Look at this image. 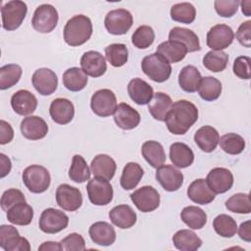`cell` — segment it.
Masks as SVG:
<instances>
[{
  "label": "cell",
  "instance_id": "1",
  "mask_svg": "<svg viewBox=\"0 0 251 251\" xmlns=\"http://www.w3.org/2000/svg\"><path fill=\"white\" fill-rule=\"evenodd\" d=\"M198 109L187 100H177L171 106L165 123L170 132L182 135L197 122Z\"/></svg>",
  "mask_w": 251,
  "mask_h": 251
},
{
  "label": "cell",
  "instance_id": "2",
  "mask_svg": "<svg viewBox=\"0 0 251 251\" xmlns=\"http://www.w3.org/2000/svg\"><path fill=\"white\" fill-rule=\"evenodd\" d=\"M91 20L84 15H76L71 18L64 27V40L70 46L84 44L92 34Z\"/></svg>",
  "mask_w": 251,
  "mask_h": 251
},
{
  "label": "cell",
  "instance_id": "3",
  "mask_svg": "<svg viewBox=\"0 0 251 251\" xmlns=\"http://www.w3.org/2000/svg\"><path fill=\"white\" fill-rule=\"evenodd\" d=\"M141 69L150 79L156 82L168 80L172 74L171 64L157 52L143 58Z\"/></svg>",
  "mask_w": 251,
  "mask_h": 251
},
{
  "label": "cell",
  "instance_id": "4",
  "mask_svg": "<svg viewBox=\"0 0 251 251\" xmlns=\"http://www.w3.org/2000/svg\"><path fill=\"white\" fill-rule=\"evenodd\" d=\"M23 182L32 193L45 192L51 182V176L46 168L40 165H31L23 172Z\"/></svg>",
  "mask_w": 251,
  "mask_h": 251
},
{
  "label": "cell",
  "instance_id": "5",
  "mask_svg": "<svg viewBox=\"0 0 251 251\" xmlns=\"http://www.w3.org/2000/svg\"><path fill=\"white\" fill-rule=\"evenodd\" d=\"M27 12L26 4L20 0H12L1 8L2 26L6 30H15L21 26Z\"/></svg>",
  "mask_w": 251,
  "mask_h": 251
},
{
  "label": "cell",
  "instance_id": "6",
  "mask_svg": "<svg viewBox=\"0 0 251 251\" xmlns=\"http://www.w3.org/2000/svg\"><path fill=\"white\" fill-rule=\"evenodd\" d=\"M58 20L59 15L56 8L50 4H42L35 9L31 25L36 31L49 33L56 27Z\"/></svg>",
  "mask_w": 251,
  "mask_h": 251
},
{
  "label": "cell",
  "instance_id": "7",
  "mask_svg": "<svg viewBox=\"0 0 251 251\" xmlns=\"http://www.w3.org/2000/svg\"><path fill=\"white\" fill-rule=\"evenodd\" d=\"M133 24V19L129 11L126 9L112 10L107 13L104 25L109 33L114 35L126 34Z\"/></svg>",
  "mask_w": 251,
  "mask_h": 251
},
{
  "label": "cell",
  "instance_id": "8",
  "mask_svg": "<svg viewBox=\"0 0 251 251\" xmlns=\"http://www.w3.org/2000/svg\"><path fill=\"white\" fill-rule=\"evenodd\" d=\"M86 190L89 201L96 206L107 205L113 199V187L107 179L94 176L88 181Z\"/></svg>",
  "mask_w": 251,
  "mask_h": 251
},
{
  "label": "cell",
  "instance_id": "9",
  "mask_svg": "<svg viewBox=\"0 0 251 251\" xmlns=\"http://www.w3.org/2000/svg\"><path fill=\"white\" fill-rule=\"evenodd\" d=\"M38 225L41 231L54 234L68 226L69 217L60 210L47 208L41 213Z\"/></svg>",
  "mask_w": 251,
  "mask_h": 251
},
{
  "label": "cell",
  "instance_id": "10",
  "mask_svg": "<svg viewBox=\"0 0 251 251\" xmlns=\"http://www.w3.org/2000/svg\"><path fill=\"white\" fill-rule=\"evenodd\" d=\"M92 112L99 117H109L113 115L117 108V98L115 93L110 89H99L90 100Z\"/></svg>",
  "mask_w": 251,
  "mask_h": 251
},
{
  "label": "cell",
  "instance_id": "11",
  "mask_svg": "<svg viewBox=\"0 0 251 251\" xmlns=\"http://www.w3.org/2000/svg\"><path fill=\"white\" fill-rule=\"evenodd\" d=\"M130 199L135 207L143 213L152 212L160 205V194L150 185H144L133 191L130 194Z\"/></svg>",
  "mask_w": 251,
  "mask_h": 251
},
{
  "label": "cell",
  "instance_id": "12",
  "mask_svg": "<svg viewBox=\"0 0 251 251\" xmlns=\"http://www.w3.org/2000/svg\"><path fill=\"white\" fill-rule=\"evenodd\" d=\"M0 247L5 251H29L30 245L26 238L20 236L18 229L13 226H0Z\"/></svg>",
  "mask_w": 251,
  "mask_h": 251
},
{
  "label": "cell",
  "instance_id": "13",
  "mask_svg": "<svg viewBox=\"0 0 251 251\" xmlns=\"http://www.w3.org/2000/svg\"><path fill=\"white\" fill-rule=\"evenodd\" d=\"M56 201L63 210L74 212L82 205V194L78 188L63 183L57 187Z\"/></svg>",
  "mask_w": 251,
  "mask_h": 251
},
{
  "label": "cell",
  "instance_id": "14",
  "mask_svg": "<svg viewBox=\"0 0 251 251\" xmlns=\"http://www.w3.org/2000/svg\"><path fill=\"white\" fill-rule=\"evenodd\" d=\"M234 39V32L230 26L219 24L210 28L207 33V45L215 51H222L227 48Z\"/></svg>",
  "mask_w": 251,
  "mask_h": 251
},
{
  "label": "cell",
  "instance_id": "15",
  "mask_svg": "<svg viewBox=\"0 0 251 251\" xmlns=\"http://www.w3.org/2000/svg\"><path fill=\"white\" fill-rule=\"evenodd\" d=\"M156 179L166 191H176L183 183V175L172 165H162L157 168Z\"/></svg>",
  "mask_w": 251,
  "mask_h": 251
},
{
  "label": "cell",
  "instance_id": "16",
  "mask_svg": "<svg viewBox=\"0 0 251 251\" xmlns=\"http://www.w3.org/2000/svg\"><path fill=\"white\" fill-rule=\"evenodd\" d=\"M31 82L39 94L47 96L57 89L58 77L51 69L40 68L33 73Z\"/></svg>",
  "mask_w": 251,
  "mask_h": 251
},
{
  "label": "cell",
  "instance_id": "17",
  "mask_svg": "<svg viewBox=\"0 0 251 251\" xmlns=\"http://www.w3.org/2000/svg\"><path fill=\"white\" fill-rule=\"evenodd\" d=\"M206 182L214 193L222 194L231 188L233 176L231 172L226 168H214L207 175Z\"/></svg>",
  "mask_w": 251,
  "mask_h": 251
},
{
  "label": "cell",
  "instance_id": "18",
  "mask_svg": "<svg viewBox=\"0 0 251 251\" xmlns=\"http://www.w3.org/2000/svg\"><path fill=\"white\" fill-rule=\"evenodd\" d=\"M81 70L86 75L99 77L107 71L106 60L103 55L97 51H87L80 58Z\"/></svg>",
  "mask_w": 251,
  "mask_h": 251
},
{
  "label": "cell",
  "instance_id": "19",
  "mask_svg": "<svg viewBox=\"0 0 251 251\" xmlns=\"http://www.w3.org/2000/svg\"><path fill=\"white\" fill-rule=\"evenodd\" d=\"M49 114L56 124L67 125L74 119L75 107L69 99L56 98L50 104Z\"/></svg>",
  "mask_w": 251,
  "mask_h": 251
},
{
  "label": "cell",
  "instance_id": "20",
  "mask_svg": "<svg viewBox=\"0 0 251 251\" xmlns=\"http://www.w3.org/2000/svg\"><path fill=\"white\" fill-rule=\"evenodd\" d=\"M114 121L122 129H133L140 123V115L128 104L120 103L114 113Z\"/></svg>",
  "mask_w": 251,
  "mask_h": 251
},
{
  "label": "cell",
  "instance_id": "21",
  "mask_svg": "<svg viewBox=\"0 0 251 251\" xmlns=\"http://www.w3.org/2000/svg\"><path fill=\"white\" fill-rule=\"evenodd\" d=\"M22 134L30 140H39L46 136L48 126L46 122L38 116H29L21 123Z\"/></svg>",
  "mask_w": 251,
  "mask_h": 251
},
{
  "label": "cell",
  "instance_id": "22",
  "mask_svg": "<svg viewBox=\"0 0 251 251\" xmlns=\"http://www.w3.org/2000/svg\"><path fill=\"white\" fill-rule=\"evenodd\" d=\"M13 110L21 116L32 114L37 107L36 97L26 89H21L15 92L11 98Z\"/></svg>",
  "mask_w": 251,
  "mask_h": 251
},
{
  "label": "cell",
  "instance_id": "23",
  "mask_svg": "<svg viewBox=\"0 0 251 251\" xmlns=\"http://www.w3.org/2000/svg\"><path fill=\"white\" fill-rule=\"evenodd\" d=\"M127 93L130 99L137 105L148 104L154 95L152 86L139 77H135L128 82Z\"/></svg>",
  "mask_w": 251,
  "mask_h": 251
},
{
  "label": "cell",
  "instance_id": "24",
  "mask_svg": "<svg viewBox=\"0 0 251 251\" xmlns=\"http://www.w3.org/2000/svg\"><path fill=\"white\" fill-rule=\"evenodd\" d=\"M187 196L188 198L200 205H206L214 201L216 197V193H214L209 187L206 179L197 178L193 180L187 188Z\"/></svg>",
  "mask_w": 251,
  "mask_h": 251
},
{
  "label": "cell",
  "instance_id": "25",
  "mask_svg": "<svg viewBox=\"0 0 251 251\" xmlns=\"http://www.w3.org/2000/svg\"><path fill=\"white\" fill-rule=\"evenodd\" d=\"M91 240L101 246H110L116 240V231L114 227L106 222H96L89 227Z\"/></svg>",
  "mask_w": 251,
  "mask_h": 251
},
{
  "label": "cell",
  "instance_id": "26",
  "mask_svg": "<svg viewBox=\"0 0 251 251\" xmlns=\"http://www.w3.org/2000/svg\"><path fill=\"white\" fill-rule=\"evenodd\" d=\"M90 170L94 176L111 180L115 176L117 165L114 159L109 155L99 154L91 161Z\"/></svg>",
  "mask_w": 251,
  "mask_h": 251
},
{
  "label": "cell",
  "instance_id": "27",
  "mask_svg": "<svg viewBox=\"0 0 251 251\" xmlns=\"http://www.w3.org/2000/svg\"><path fill=\"white\" fill-rule=\"evenodd\" d=\"M220 140L218 130L211 126H203L194 133V141L204 152H213Z\"/></svg>",
  "mask_w": 251,
  "mask_h": 251
},
{
  "label": "cell",
  "instance_id": "28",
  "mask_svg": "<svg viewBox=\"0 0 251 251\" xmlns=\"http://www.w3.org/2000/svg\"><path fill=\"white\" fill-rule=\"evenodd\" d=\"M109 218L116 226L123 229L133 226L137 220L135 212L126 204L114 207L109 212Z\"/></svg>",
  "mask_w": 251,
  "mask_h": 251
},
{
  "label": "cell",
  "instance_id": "29",
  "mask_svg": "<svg viewBox=\"0 0 251 251\" xmlns=\"http://www.w3.org/2000/svg\"><path fill=\"white\" fill-rule=\"evenodd\" d=\"M169 40L180 42L186 47L187 52H195L201 49L197 34L193 30L185 27H173L169 33Z\"/></svg>",
  "mask_w": 251,
  "mask_h": 251
},
{
  "label": "cell",
  "instance_id": "30",
  "mask_svg": "<svg viewBox=\"0 0 251 251\" xmlns=\"http://www.w3.org/2000/svg\"><path fill=\"white\" fill-rule=\"evenodd\" d=\"M172 104V98L167 93L156 92L148 103V111L155 120L163 122L166 120Z\"/></svg>",
  "mask_w": 251,
  "mask_h": 251
},
{
  "label": "cell",
  "instance_id": "31",
  "mask_svg": "<svg viewBox=\"0 0 251 251\" xmlns=\"http://www.w3.org/2000/svg\"><path fill=\"white\" fill-rule=\"evenodd\" d=\"M141 153L146 162L153 168H159L166 162V153L161 143L148 140L142 144Z\"/></svg>",
  "mask_w": 251,
  "mask_h": 251
},
{
  "label": "cell",
  "instance_id": "32",
  "mask_svg": "<svg viewBox=\"0 0 251 251\" xmlns=\"http://www.w3.org/2000/svg\"><path fill=\"white\" fill-rule=\"evenodd\" d=\"M170 159L172 163L180 169L189 167L194 161L191 148L182 142H175L170 147Z\"/></svg>",
  "mask_w": 251,
  "mask_h": 251
},
{
  "label": "cell",
  "instance_id": "33",
  "mask_svg": "<svg viewBox=\"0 0 251 251\" xmlns=\"http://www.w3.org/2000/svg\"><path fill=\"white\" fill-rule=\"evenodd\" d=\"M157 53L161 54L171 64L182 61L187 54V49L180 42L167 40L158 45Z\"/></svg>",
  "mask_w": 251,
  "mask_h": 251
},
{
  "label": "cell",
  "instance_id": "34",
  "mask_svg": "<svg viewBox=\"0 0 251 251\" xmlns=\"http://www.w3.org/2000/svg\"><path fill=\"white\" fill-rule=\"evenodd\" d=\"M173 243L180 251H196L202 245V240L192 230L180 229L174 234Z\"/></svg>",
  "mask_w": 251,
  "mask_h": 251
},
{
  "label": "cell",
  "instance_id": "35",
  "mask_svg": "<svg viewBox=\"0 0 251 251\" xmlns=\"http://www.w3.org/2000/svg\"><path fill=\"white\" fill-rule=\"evenodd\" d=\"M6 213L8 221L17 226H27L33 219V209L26 202L14 205Z\"/></svg>",
  "mask_w": 251,
  "mask_h": 251
},
{
  "label": "cell",
  "instance_id": "36",
  "mask_svg": "<svg viewBox=\"0 0 251 251\" xmlns=\"http://www.w3.org/2000/svg\"><path fill=\"white\" fill-rule=\"evenodd\" d=\"M201 74L198 69L192 65L185 66L178 75V84L185 92H195L201 81Z\"/></svg>",
  "mask_w": 251,
  "mask_h": 251
},
{
  "label": "cell",
  "instance_id": "37",
  "mask_svg": "<svg viewBox=\"0 0 251 251\" xmlns=\"http://www.w3.org/2000/svg\"><path fill=\"white\" fill-rule=\"evenodd\" d=\"M87 81L88 79L85 73L76 67L70 68L63 74L64 86L73 92L82 90L86 86Z\"/></svg>",
  "mask_w": 251,
  "mask_h": 251
},
{
  "label": "cell",
  "instance_id": "38",
  "mask_svg": "<svg viewBox=\"0 0 251 251\" xmlns=\"http://www.w3.org/2000/svg\"><path fill=\"white\" fill-rule=\"evenodd\" d=\"M143 169L141 166L134 162H128L123 170L120 179L121 185L126 190H130L136 187L143 176Z\"/></svg>",
  "mask_w": 251,
  "mask_h": 251
},
{
  "label": "cell",
  "instance_id": "39",
  "mask_svg": "<svg viewBox=\"0 0 251 251\" xmlns=\"http://www.w3.org/2000/svg\"><path fill=\"white\" fill-rule=\"evenodd\" d=\"M182 222L192 229H201L207 223L206 213L199 207L187 206L180 213Z\"/></svg>",
  "mask_w": 251,
  "mask_h": 251
},
{
  "label": "cell",
  "instance_id": "40",
  "mask_svg": "<svg viewBox=\"0 0 251 251\" xmlns=\"http://www.w3.org/2000/svg\"><path fill=\"white\" fill-rule=\"evenodd\" d=\"M197 90L203 100L214 101L222 93V82L214 76H204L201 78Z\"/></svg>",
  "mask_w": 251,
  "mask_h": 251
},
{
  "label": "cell",
  "instance_id": "41",
  "mask_svg": "<svg viewBox=\"0 0 251 251\" xmlns=\"http://www.w3.org/2000/svg\"><path fill=\"white\" fill-rule=\"evenodd\" d=\"M90 170L82 156L75 154L73 157L69 170V177L77 183H82L90 178Z\"/></svg>",
  "mask_w": 251,
  "mask_h": 251
},
{
  "label": "cell",
  "instance_id": "42",
  "mask_svg": "<svg viewBox=\"0 0 251 251\" xmlns=\"http://www.w3.org/2000/svg\"><path fill=\"white\" fill-rule=\"evenodd\" d=\"M23 70L17 64H8L0 68V89H8L17 84L22 76Z\"/></svg>",
  "mask_w": 251,
  "mask_h": 251
},
{
  "label": "cell",
  "instance_id": "43",
  "mask_svg": "<svg viewBox=\"0 0 251 251\" xmlns=\"http://www.w3.org/2000/svg\"><path fill=\"white\" fill-rule=\"evenodd\" d=\"M107 61L115 68L123 67L128 59V51L123 43H113L105 48Z\"/></svg>",
  "mask_w": 251,
  "mask_h": 251
},
{
  "label": "cell",
  "instance_id": "44",
  "mask_svg": "<svg viewBox=\"0 0 251 251\" xmlns=\"http://www.w3.org/2000/svg\"><path fill=\"white\" fill-rule=\"evenodd\" d=\"M172 20L181 24H191L196 17V9L188 2L177 3L172 6L171 11Z\"/></svg>",
  "mask_w": 251,
  "mask_h": 251
},
{
  "label": "cell",
  "instance_id": "45",
  "mask_svg": "<svg viewBox=\"0 0 251 251\" xmlns=\"http://www.w3.org/2000/svg\"><path fill=\"white\" fill-rule=\"evenodd\" d=\"M213 227L219 235L226 238L232 237L237 231L235 220L226 214H221L214 219Z\"/></svg>",
  "mask_w": 251,
  "mask_h": 251
},
{
  "label": "cell",
  "instance_id": "46",
  "mask_svg": "<svg viewBox=\"0 0 251 251\" xmlns=\"http://www.w3.org/2000/svg\"><path fill=\"white\" fill-rule=\"evenodd\" d=\"M227 62L228 55L224 51L211 50L203 58L204 67L213 73L223 72L226 68Z\"/></svg>",
  "mask_w": 251,
  "mask_h": 251
},
{
  "label": "cell",
  "instance_id": "47",
  "mask_svg": "<svg viewBox=\"0 0 251 251\" xmlns=\"http://www.w3.org/2000/svg\"><path fill=\"white\" fill-rule=\"evenodd\" d=\"M221 148L227 154L230 155H238L240 154L245 148V140L244 138L233 132L224 134L220 140Z\"/></svg>",
  "mask_w": 251,
  "mask_h": 251
},
{
  "label": "cell",
  "instance_id": "48",
  "mask_svg": "<svg viewBox=\"0 0 251 251\" xmlns=\"http://www.w3.org/2000/svg\"><path fill=\"white\" fill-rule=\"evenodd\" d=\"M226 207L228 211L232 213L250 214V196L247 193H235L226 201Z\"/></svg>",
  "mask_w": 251,
  "mask_h": 251
},
{
  "label": "cell",
  "instance_id": "49",
  "mask_svg": "<svg viewBox=\"0 0 251 251\" xmlns=\"http://www.w3.org/2000/svg\"><path fill=\"white\" fill-rule=\"evenodd\" d=\"M155 39V32L149 25L138 26L131 36L132 44L138 49H146L152 45Z\"/></svg>",
  "mask_w": 251,
  "mask_h": 251
},
{
  "label": "cell",
  "instance_id": "50",
  "mask_svg": "<svg viewBox=\"0 0 251 251\" xmlns=\"http://www.w3.org/2000/svg\"><path fill=\"white\" fill-rule=\"evenodd\" d=\"M20 202H25V197L24 193L16 188H10L6 191L1 196V208L3 211L7 212L11 207L14 205L20 203Z\"/></svg>",
  "mask_w": 251,
  "mask_h": 251
},
{
  "label": "cell",
  "instance_id": "51",
  "mask_svg": "<svg viewBox=\"0 0 251 251\" xmlns=\"http://www.w3.org/2000/svg\"><path fill=\"white\" fill-rule=\"evenodd\" d=\"M238 0H216L214 7L218 15L224 18H231L236 14L239 7Z\"/></svg>",
  "mask_w": 251,
  "mask_h": 251
},
{
  "label": "cell",
  "instance_id": "52",
  "mask_svg": "<svg viewBox=\"0 0 251 251\" xmlns=\"http://www.w3.org/2000/svg\"><path fill=\"white\" fill-rule=\"evenodd\" d=\"M251 59L248 56H239L237 57L232 66V71L234 75L241 79H249L251 76L250 69Z\"/></svg>",
  "mask_w": 251,
  "mask_h": 251
},
{
  "label": "cell",
  "instance_id": "53",
  "mask_svg": "<svg viewBox=\"0 0 251 251\" xmlns=\"http://www.w3.org/2000/svg\"><path fill=\"white\" fill-rule=\"evenodd\" d=\"M63 250L66 251H82L85 250L84 238L79 233H70L61 241Z\"/></svg>",
  "mask_w": 251,
  "mask_h": 251
},
{
  "label": "cell",
  "instance_id": "54",
  "mask_svg": "<svg viewBox=\"0 0 251 251\" xmlns=\"http://www.w3.org/2000/svg\"><path fill=\"white\" fill-rule=\"evenodd\" d=\"M235 36L242 46L249 48L251 46V21L242 23L237 28Z\"/></svg>",
  "mask_w": 251,
  "mask_h": 251
},
{
  "label": "cell",
  "instance_id": "55",
  "mask_svg": "<svg viewBox=\"0 0 251 251\" xmlns=\"http://www.w3.org/2000/svg\"><path fill=\"white\" fill-rule=\"evenodd\" d=\"M14 137V130L11 125L4 120L0 121V144L4 145L12 141Z\"/></svg>",
  "mask_w": 251,
  "mask_h": 251
},
{
  "label": "cell",
  "instance_id": "56",
  "mask_svg": "<svg viewBox=\"0 0 251 251\" xmlns=\"http://www.w3.org/2000/svg\"><path fill=\"white\" fill-rule=\"evenodd\" d=\"M250 221H246L244 223H242L239 226L238 228V235L241 239H243L246 242H250L251 241V227H250Z\"/></svg>",
  "mask_w": 251,
  "mask_h": 251
},
{
  "label": "cell",
  "instance_id": "57",
  "mask_svg": "<svg viewBox=\"0 0 251 251\" xmlns=\"http://www.w3.org/2000/svg\"><path fill=\"white\" fill-rule=\"evenodd\" d=\"M0 163H1L0 176H1V178H3L10 173L11 168H12V163H11V160L3 153L0 154Z\"/></svg>",
  "mask_w": 251,
  "mask_h": 251
},
{
  "label": "cell",
  "instance_id": "58",
  "mask_svg": "<svg viewBox=\"0 0 251 251\" xmlns=\"http://www.w3.org/2000/svg\"><path fill=\"white\" fill-rule=\"evenodd\" d=\"M38 250L42 251H60L63 250L61 242H55V241H46L43 242L39 247Z\"/></svg>",
  "mask_w": 251,
  "mask_h": 251
},
{
  "label": "cell",
  "instance_id": "59",
  "mask_svg": "<svg viewBox=\"0 0 251 251\" xmlns=\"http://www.w3.org/2000/svg\"><path fill=\"white\" fill-rule=\"evenodd\" d=\"M241 5V10H242V13L246 16V17H249L251 15V0H244L242 2L239 3Z\"/></svg>",
  "mask_w": 251,
  "mask_h": 251
}]
</instances>
